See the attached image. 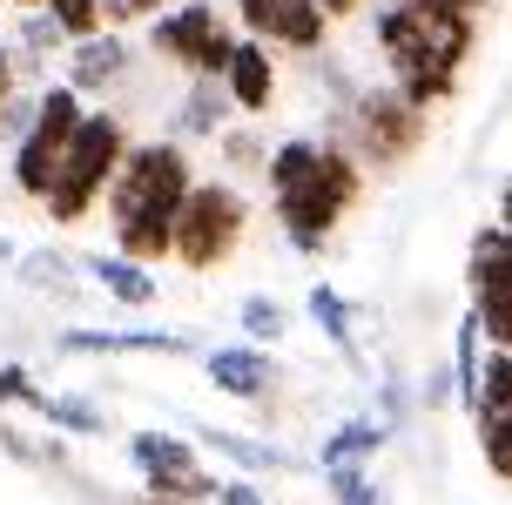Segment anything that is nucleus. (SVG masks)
<instances>
[{"instance_id": "obj_12", "label": "nucleus", "mask_w": 512, "mask_h": 505, "mask_svg": "<svg viewBox=\"0 0 512 505\" xmlns=\"http://www.w3.org/2000/svg\"><path fill=\"white\" fill-rule=\"evenodd\" d=\"M223 95H230L236 108H250V115H263V108H270V95H277V75H270V48H263V41H236V48H230Z\"/></svg>"}, {"instance_id": "obj_26", "label": "nucleus", "mask_w": 512, "mask_h": 505, "mask_svg": "<svg viewBox=\"0 0 512 505\" xmlns=\"http://www.w3.org/2000/svg\"><path fill=\"white\" fill-rule=\"evenodd\" d=\"M223 122V95H216V88H196V95H189V108H182V128H189V135H209V128Z\"/></svg>"}, {"instance_id": "obj_34", "label": "nucleus", "mask_w": 512, "mask_h": 505, "mask_svg": "<svg viewBox=\"0 0 512 505\" xmlns=\"http://www.w3.org/2000/svg\"><path fill=\"white\" fill-rule=\"evenodd\" d=\"M7 88H14V61L0 54V101H7Z\"/></svg>"}, {"instance_id": "obj_25", "label": "nucleus", "mask_w": 512, "mask_h": 505, "mask_svg": "<svg viewBox=\"0 0 512 505\" xmlns=\"http://www.w3.org/2000/svg\"><path fill=\"white\" fill-rule=\"evenodd\" d=\"M479 438H486L492 479H512V418H479Z\"/></svg>"}, {"instance_id": "obj_32", "label": "nucleus", "mask_w": 512, "mask_h": 505, "mask_svg": "<svg viewBox=\"0 0 512 505\" xmlns=\"http://www.w3.org/2000/svg\"><path fill=\"white\" fill-rule=\"evenodd\" d=\"M216 505H263L256 485H216Z\"/></svg>"}, {"instance_id": "obj_10", "label": "nucleus", "mask_w": 512, "mask_h": 505, "mask_svg": "<svg viewBox=\"0 0 512 505\" xmlns=\"http://www.w3.org/2000/svg\"><path fill=\"white\" fill-rule=\"evenodd\" d=\"M61 351L75 357H122V351H142V357H182L189 351V337L182 330H68L61 337Z\"/></svg>"}, {"instance_id": "obj_6", "label": "nucleus", "mask_w": 512, "mask_h": 505, "mask_svg": "<svg viewBox=\"0 0 512 505\" xmlns=\"http://www.w3.org/2000/svg\"><path fill=\"white\" fill-rule=\"evenodd\" d=\"M75 128H81V95L75 88H48V95L34 101V128L21 135V149H14V182H21L27 196H48L54 162H61V149H68Z\"/></svg>"}, {"instance_id": "obj_15", "label": "nucleus", "mask_w": 512, "mask_h": 505, "mask_svg": "<svg viewBox=\"0 0 512 505\" xmlns=\"http://www.w3.org/2000/svg\"><path fill=\"white\" fill-rule=\"evenodd\" d=\"M128 68V41H115V34H95V41H75V95L81 88H102V81H115Z\"/></svg>"}, {"instance_id": "obj_28", "label": "nucleus", "mask_w": 512, "mask_h": 505, "mask_svg": "<svg viewBox=\"0 0 512 505\" xmlns=\"http://www.w3.org/2000/svg\"><path fill=\"white\" fill-rule=\"evenodd\" d=\"M0 404H41V391L27 384L21 364H0Z\"/></svg>"}, {"instance_id": "obj_1", "label": "nucleus", "mask_w": 512, "mask_h": 505, "mask_svg": "<svg viewBox=\"0 0 512 505\" xmlns=\"http://www.w3.org/2000/svg\"><path fill=\"white\" fill-rule=\"evenodd\" d=\"M196 182H189V162L169 142H149V149L122 155V176H115V243H122V263H149V256H169V236H176V209Z\"/></svg>"}, {"instance_id": "obj_29", "label": "nucleus", "mask_w": 512, "mask_h": 505, "mask_svg": "<svg viewBox=\"0 0 512 505\" xmlns=\"http://www.w3.org/2000/svg\"><path fill=\"white\" fill-rule=\"evenodd\" d=\"M34 128V101H0V135H27Z\"/></svg>"}, {"instance_id": "obj_4", "label": "nucleus", "mask_w": 512, "mask_h": 505, "mask_svg": "<svg viewBox=\"0 0 512 505\" xmlns=\"http://www.w3.org/2000/svg\"><path fill=\"white\" fill-rule=\"evenodd\" d=\"M128 155V135L115 115H81V128L68 135V149H61V162H54V182H48V209L54 223H81L88 216V202L108 189V176L122 169Z\"/></svg>"}, {"instance_id": "obj_2", "label": "nucleus", "mask_w": 512, "mask_h": 505, "mask_svg": "<svg viewBox=\"0 0 512 505\" xmlns=\"http://www.w3.org/2000/svg\"><path fill=\"white\" fill-rule=\"evenodd\" d=\"M270 189H277V216L297 250H324L337 216L358 202V169L344 149H317V142H283L270 155Z\"/></svg>"}, {"instance_id": "obj_33", "label": "nucleus", "mask_w": 512, "mask_h": 505, "mask_svg": "<svg viewBox=\"0 0 512 505\" xmlns=\"http://www.w3.org/2000/svg\"><path fill=\"white\" fill-rule=\"evenodd\" d=\"M310 7H317V14H324V21H331V14H351V7H358V0H310Z\"/></svg>"}, {"instance_id": "obj_17", "label": "nucleus", "mask_w": 512, "mask_h": 505, "mask_svg": "<svg viewBox=\"0 0 512 505\" xmlns=\"http://www.w3.org/2000/svg\"><path fill=\"white\" fill-rule=\"evenodd\" d=\"M203 445H209V452H223V458H236V465H250V472H290V458H283L277 445H256V438H236V431L203 425Z\"/></svg>"}, {"instance_id": "obj_18", "label": "nucleus", "mask_w": 512, "mask_h": 505, "mask_svg": "<svg viewBox=\"0 0 512 505\" xmlns=\"http://www.w3.org/2000/svg\"><path fill=\"white\" fill-rule=\"evenodd\" d=\"M472 411H479V418H512V351L486 357V384H479Z\"/></svg>"}, {"instance_id": "obj_7", "label": "nucleus", "mask_w": 512, "mask_h": 505, "mask_svg": "<svg viewBox=\"0 0 512 505\" xmlns=\"http://www.w3.org/2000/svg\"><path fill=\"white\" fill-rule=\"evenodd\" d=\"M128 452H135L142 479H149V492L162 505H203V499H216V479L196 472V452H189L182 438H169V431H135Z\"/></svg>"}, {"instance_id": "obj_37", "label": "nucleus", "mask_w": 512, "mask_h": 505, "mask_svg": "<svg viewBox=\"0 0 512 505\" xmlns=\"http://www.w3.org/2000/svg\"><path fill=\"white\" fill-rule=\"evenodd\" d=\"M155 505H162V499H155Z\"/></svg>"}, {"instance_id": "obj_24", "label": "nucleus", "mask_w": 512, "mask_h": 505, "mask_svg": "<svg viewBox=\"0 0 512 505\" xmlns=\"http://www.w3.org/2000/svg\"><path fill=\"white\" fill-rule=\"evenodd\" d=\"M324 479H331V499L337 505H384L364 479V465H324Z\"/></svg>"}, {"instance_id": "obj_35", "label": "nucleus", "mask_w": 512, "mask_h": 505, "mask_svg": "<svg viewBox=\"0 0 512 505\" xmlns=\"http://www.w3.org/2000/svg\"><path fill=\"white\" fill-rule=\"evenodd\" d=\"M7 256H14V243H7V236H0V263H7Z\"/></svg>"}, {"instance_id": "obj_21", "label": "nucleus", "mask_w": 512, "mask_h": 505, "mask_svg": "<svg viewBox=\"0 0 512 505\" xmlns=\"http://www.w3.org/2000/svg\"><path fill=\"white\" fill-rule=\"evenodd\" d=\"M310 317H317V330L331 337L337 351H351V310H344V297H337L331 283H317V290H310Z\"/></svg>"}, {"instance_id": "obj_36", "label": "nucleus", "mask_w": 512, "mask_h": 505, "mask_svg": "<svg viewBox=\"0 0 512 505\" xmlns=\"http://www.w3.org/2000/svg\"><path fill=\"white\" fill-rule=\"evenodd\" d=\"M21 7H34V0H21Z\"/></svg>"}, {"instance_id": "obj_22", "label": "nucleus", "mask_w": 512, "mask_h": 505, "mask_svg": "<svg viewBox=\"0 0 512 505\" xmlns=\"http://www.w3.org/2000/svg\"><path fill=\"white\" fill-rule=\"evenodd\" d=\"M21 277L34 283V290H54V297H68V290H75V263H61L54 250H34V256H21Z\"/></svg>"}, {"instance_id": "obj_5", "label": "nucleus", "mask_w": 512, "mask_h": 505, "mask_svg": "<svg viewBox=\"0 0 512 505\" xmlns=\"http://www.w3.org/2000/svg\"><path fill=\"white\" fill-rule=\"evenodd\" d=\"M236 236H243V196L223 189V182H203V189H189L176 209V236H169V256H182L189 270H209V263H223L236 250Z\"/></svg>"}, {"instance_id": "obj_23", "label": "nucleus", "mask_w": 512, "mask_h": 505, "mask_svg": "<svg viewBox=\"0 0 512 505\" xmlns=\"http://www.w3.org/2000/svg\"><path fill=\"white\" fill-rule=\"evenodd\" d=\"M492 270H512V236H506V223H492L486 236L472 243V283L492 277Z\"/></svg>"}, {"instance_id": "obj_27", "label": "nucleus", "mask_w": 512, "mask_h": 505, "mask_svg": "<svg viewBox=\"0 0 512 505\" xmlns=\"http://www.w3.org/2000/svg\"><path fill=\"white\" fill-rule=\"evenodd\" d=\"M243 330H250V337H283L277 297H250V303H243Z\"/></svg>"}, {"instance_id": "obj_9", "label": "nucleus", "mask_w": 512, "mask_h": 505, "mask_svg": "<svg viewBox=\"0 0 512 505\" xmlns=\"http://www.w3.org/2000/svg\"><path fill=\"white\" fill-rule=\"evenodd\" d=\"M256 41H283V48H317L324 41V14L310 0H236Z\"/></svg>"}, {"instance_id": "obj_11", "label": "nucleus", "mask_w": 512, "mask_h": 505, "mask_svg": "<svg viewBox=\"0 0 512 505\" xmlns=\"http://www.w3.org/2000/svg\"><path fill=\"white\" fill-rule=\"evenodd\" d=\"M358 115H364V135H371V149H378V155L418 149V128H425V115H418L405 95H364Z\"/></svg>"}, {"instance_id": "obj_14", "label": "nucleus", "mask_w": 512, "mask_h": 505, "mask_svg": "<svg viewBox=\"0 0 512 505\" xmlns=\"http://www.w3.org/2000/svg\"><path fill=\"white\" fill-rule=\"evenodd\" d=\"M81 270L102 283L115 303H135V310H142V303L155 297V277H149V270H135V263H122V256H88Z\"/></svg>"}, {"instance_id": "obj_16", "label": "nucleus", "mask_w": 512, "mask_h": 505, "mask_svg": "<svg viewBox=\"0 0 512 505\" xmlns=\"http://www.w3.org/2000/svg\"><path fill=\"white\" fill-rule=\"evenodd\" d=\"M34 411H41L54 431H75V438H102L108 431V411L95 398H41Z\"/></svg>"}, {"instance_id": "obj_13", "label": "nucleus", "mask_w": 512, "mask_h": 505, "mask_svg": "<svg viewBox=\"0 0 512 505\" xmlns=\"http://www.w3.org/2000/svg\"><path fill=\"white\" fill-rule=\"evenodd\" d=\"M203 371L216 391H230V398H263L270 391V357L250 351V344H230V351H209Z\"/></svg>"}, {"instance_id": "obj_19", "label": "nucleus", "mask_w": 512, "mask_h": 505, "mask_svg": "<svg viewBox=\"0 0 512 505\" xmlns=\"http://www.w3.org/2000/svg\"><path fill=\"white\" fill-rule=\"evenodd\" d=\"M384 438H391V431L371 425V418H364V425H344V431L324 438V465H364V452H378Z\"/></svg>"}, {"instance_id": "obj_31", "label": "nucleus", "mask_w": 512, "mask_h": 505, "mask_svg": "<svg viewBox=\"0 0 512 505\" xmlns=\"http://www.w3.org/2000/svg\"><path fill=\"white\" fill-rule=\"evenodd\" d=\"M21 41H27V48H54V21H48V14H34V21L21 27Z\"/></svg>"}, {"instance_id": "obj_20", "label": "nucleus", "mask_w": 512, "mask_h": 505, "mask_svg": "<svg viewBox=\"0 0 512 505\" xmlns=\"http://www.w3.org/2000/svg\"><path fill=\"white\" fill-rule=\"evenodd\" d=\"M54 34H75V41H95L102 34V0H48Z\"/></svg>"}, {"instance_id": "obj_30", "label": "nucleus", "mask_w": 512, "mask_h": 505, "mask_svg": "<svg viewBox=\"0 0 512 505\" xmlns=\"http://www.w3.org/2000/svg\"><path fill=\"white\" fill-rule=\"evenodd\" d=\"M149 7H162V0H102V21H135Z\"/></svg>"}, {"instance_id": "obj_3", "label": "nucleus", "mask_w": 512, "mask_h": 505, "mask_svg": "<svg viewBox=\"0 0 512 505\" xmlns=\"http://www.w3.org/2000/svg\"><path fill=\"white\" fill-rule=\"evenodd\" d=\"M378 41L398 68V95L411 108L452 95V75H459L465 48H472V21L452 14V7H384L378 14Z\"/></svg>"}, {"instance_id": "obj_8", "label": "nucleus", "mask_w": 512, "mask_h": 505, "mask_svg": "<svg viewBox=\"0 0 512 505\" xmlns=\"http://www.w3.org/2000/svg\"><path fill=\"white\" fill-rule=\"evenodd\" d=\"M155 48L176 54V61H189L196 75H223L236 41L216 27V7L196 0V7H182V14H162V21H155Z\"/></svg>"}]
</instances>
